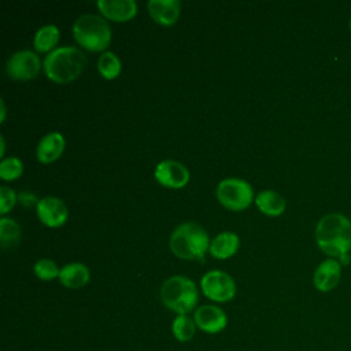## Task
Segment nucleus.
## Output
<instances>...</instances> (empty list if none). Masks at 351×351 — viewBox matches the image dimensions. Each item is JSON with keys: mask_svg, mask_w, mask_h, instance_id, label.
Segmentation results:
<instances>
[{"mask_svg": "<svg viewBox=\"0 0 351 351\" xmlns=\"http://www.w3.org/2000/svg\"><path fill=\"white\" fill-rule=\"evenodd\" d=\"M59 271H60V269H58L56 263L52 259L43 258L34 263V274L40 280L49 281L55 277H59Z\"/></svg>", "mask_w": 351, "mask_h": 351, "instance_id": "nucleus-24", "label": "nucleus"}, {"mask_svg": "<svg viewBox=\"0 0 351 351\" xmlns=\"http://www.w3.org/2000/svg\"><path fill=\"white\" fill-rule=\"evenodd\" d=\"M239 236L233 232H222L217 234L210 243V254L218 259H225L232 256L239 248Z\"/></svg>", "mask_w": 351, "mask_h": 351, "instance_id": "nucleus-17", "label": "nucleus"}, {"mask_svg": "<svg viewBox=\"0 0 351 351\" xmlns=\"http://www.w3.org/2000/svg\"><path fill=\"white\" fill-rule=\"evenodd\" d=\"M215 193L218 202L233 211L247 208L254 197L252 186L245 180L234 177L219 181Z\"/></svg>", "mask_w": 351, "mask_h": 351, "instance_id": "nucleus-6", "label": "nucleus"}, {"mask_svg": "<svg viewBox=\"0 0 351 351\" xmlns=\"http://www.w3.org/2000/svg\"><path fill=\"white\" fill-rule=\"evenodd\" d=\"M155 178L165 186L182 188L189 181V171L181 162L165 159L156 165Z\"/></svg>", "mask_w": 351, "mask_h": 351, "instance_id": "nucleus-9", "label": "nucleus"}, {"mask_svg": "<svg viewBox=\"0 0 351 351\" xmlns=\"http://www.w3.org/2000/svg\"><path fill=\"white\" fill-rule=\"evenodd\" d=\"M195 319L191 318L188 314L177 315L171 322V333L178 341H189L196 332Z\"/></svg>", "mask_w": 351, "mask_h": 351, "instance_id": "nucleus-20", "label": "nucleus"}, {"mask_svg": "<svg viewBox=\"0 0 351 351\" xmlns=\"http://www.w3.org/2000/svg\"><path fill=\"white\" fill-rule=\"evenodd\" d=\"M208 233L196 222H184L178 225L170 236V248L181 259H204L210 248Z\"/></svg>", "mask_w": 351, "mask_h": 351, "instance_id": "nucleus-3", "label": "nucleus"}, {"mask_svg": "<svg viewBox=\"0 0 351 351\" xmlns=\"http://www.w3.org/2000/svg\"><path fill=\"white\" fill-rule=\"evenodd\" d=\"M0 104H1V121H4V117H5V104H4V100H0Z\"/></svg>", "mask_w": 351, "mask_h": 351, "instance_id": "nucleus-27", "label": "nucleus"}, {"mask_svg": "<svg viewBox=\"0 0 351 351\" xmlns=\"http://www.w3.org/2000/svg\"><path fill=\"white\" fill-rule=\"evenodd\" d=\"M75 41L89 51H103L111 41L108 22L97 14H84L73 23Z\"/></svg>", "mask_w": 351, "mask_h": 351, "instance_id": "nucleus-5", "label": "nucleus"}, {"mask_svg": "<svg viewBox=\"0 0 351 351\" xmlns=\"http://www.w3.org/2000/svg\"><path fill=\"white\" fill-rule=\"evenodd\" d=\"M97 8L103 15L112 21H128L137 12V3L134 0H97Z\"/></svg>", "mask_w": 351, "mask_h": 351, "instance_id": "nucleus-13", "label": "nucleus"}, {"mask_svg": "<svg viewBox=\"0 0 351 351\" xmlns=\"http://www.w3.org/2000/svg\"><path fill=\"white\" fill-rule=\"evenodd\" d=\"M0 143H1V154L0 155L3 156L4 155V149H5V143H4V137L3 136L0 137Z\"/></svg>", "mask_w": 351, "mask_h": 351, "instance_id": "nucleus-28", "label": "nucleus"}, {"mask_svg": "<svg viewBox=\"0 0 351 351\" xmlns=\"http://www.w3.org/2000/svg\"><path fill=\"white\" fill-rule=\"evenodd\" d=\"M59 281L62 285L67 288H81L85 284H88L90 278V273L88 266H85L81 262H71L64 265L59 271Z\"/></svg>", "mask_w": 351, "mask_h": 351, "instance_id": "nucleus-16", "label": "nucleus"}, {"mask_svg": "<svg viewBox=\"0 0 351 351\" xmlns=\"http://www.w3.org/2000/svg\"><path fill=\"white\" fill-rule=\"evenodd\" d=\"M203 293L214 302H229L234 298L236 284L230 274L222 270H210L200 280Z\"/></svg>", "mask_w": 351, "mask_h": 351, "instance_id": "nucleus-7", "label": "nucleus"}, {"mask_svg": "<svg viewBox=\"0 0 351 351\" xmlns=\"http://www.w3.org/2000/svg\"><path fill=\"white\" fill-rule=\"evenodd\" d=\"M23 171V163L19 158L10 156L0 162V177L3 180L11 181L18 178Z\"/></svg>", "mask_w": 351, "mask_h": 351, "instance_id": "nucleus-23", "label": "nucleus"}, {"mask_svg": "<svg viewBox=\"0 0 351 351\" xmlns=\"http://www.w3.org/2000/svg\"><path fill=\"white\" fill-rule=\"evenodd\" d=\"M16 200H18V196L11 188L5 185L0 186V214L8 213L15 206Z\"/></svg>", "mask_w": 351, "mask_h": 351, "instance_id": "nucleus-25", "label": "nucleus"}, {"mask_svg": "<svg viewBox=\"0 0 351 351\" xmlns=\"http://www.w3.org/2000/svg\"><path fill=\"white\" fill-rule=\"evenodd\" d=\"M64 137L59 132L47 133L37 144L36 155L41 163H51L58 159L64 149Z\"/></svg>", "mask_w": 351, "mask_h": 351, "instance_id": "nucleus-15", "label": "nucleus"}, {"mask_svg": "<svg viewBox=\"0 0 351 351\" xmlns=\"http://www.w3.org/2000/svg\"><path fill=\"white\" fill-rule=\"evenodd\" d=\"M160 300L169 310L178 315L188 314L197 304V287L185 276H171L162 284Z\"/></svg>", "mask_w": 351, "mask_h": 351, "instance_id": "nucleus-4", "label": "nucleus"}, {"mask_svg": "<svg viewBox=\"0 0 351 351\" xmlns=\"http://www.w3.org/2000/svg\"><path fill=\"white\" fill-rule=\"evenodd\" d=\"M18 199H19V202H21L23 206H26V207L32 206L33 203H38V200L36 199V196H34L33 193H30V192H21V193L18 195Z\"/></svg>", "mask_w": 351, "mask_h": 351, "instance_id": "nucleus-26", "label": "nucleus"}, {"mask_svg": "<svg viewBox=\"0 0 351 351\" xmlns=\"http://www.w3.org/2000/svg\"><path fill=\"white\" fill-rule=\"evenodd\" d=\"M196 326L206 333H219L226 328L228 317L222 308L214 304H203L193 313Z\"/></svg>", "mask_w": 351, "mask_h": 351, "instance_id": "nucleus-10", "label": "nucleus"}, {"mask_svg": "<svg viewBox=\"0 0 351 351\" xmlns=\"http://www.w3.org/2000/svg\"><path fill=\"white\" fill-rule=\"evenodd\" d=\"M147 5L152 19L165 26L176 23L181 11L178 0H149Z\"/></svg>", "mask_w": 351, "mask_h": 351, "instance_id": "nucleus-14", "label": "nucleus"}, {"mask_svg": "<svg viewBox=\"0 0 351 351\" xmlns=\"http://www.w3.org/2000/svg\"><path fill=\"white\" fill-rule=\"evenodd\" d=\"M255 203L263 214L273 215V217L282 214L287 207L285 199L278 192L271 191V189L259 192L258 196L255 197Z\"/></svg>", "mask_w": 351, "mask_h": 351, "instance_id": "nucleus-18", "label": "nucleus"}, {"mask_svg": "<svg viewBox=\"0 0 351 351\" xmlns=\"http://www.w3.org/2000/svg\"><path fill=\"white\" fill-rule=\"evenodd\" d=\"M41 69L40 58L30 49H22L14 52L7 60V74L16 81H27L34 78Z\"/></svg>", "mask_w": 351, "mask_h": 351, "instance_id": "nucleus-8", "label": "nucleus"}, {"mask_svg": "<svg viewBox=\"0 0 351 351\" xmlns=\"http://www.w3.org/2000/svg\"><path fill=\"white\" fill-rule=\"evenodd\" d=\"M36 210L40 221L51 228L63 225L69 217V210L66 204L55 196H45L40 199Z\"/></svg>", "mask_w": 351, "mask_h": 351, "instance_id": "nucleus-11", "label": "nucleus"}, {"mask_svg": "<svg viewBox=\"0 0 351 351\" xmlns=\"http://www.w3.org/2000/svg\"><path fill=\"white\" fill-rule=\"evenodd\" d=\"M21 240V228L16 221L3 217L0 219V243L1 247H14Z\"/></svg>", "mask_w": 351, "mask_h": 351, "instance_id": "nucleus-22", "label": "nucleus"}, {"mask_svg": "<svg viewBox=\"0 0 351 351\" xmlns=\"http://www.w3.org/2000/svg\"><path fill=\"white\" fill-rule=\"evenodd\" d=\"M341 277V263L337 259L329 258L322 261L313 276L314 287L321 292H329L339 284Z\"/></svg>", "mask_w": 351, "mask_h": 351, "instance_id": "nucleus-12", "label": "nucleus"}, {"mask_svg": "<svg viewBox=\"0 0 351 351\" xmlns=\"http://www.w3.org/2000/svg\"><path fill=\"white\" fill-rule=\"evenodd\" d=\"M86 62L85 53L73 45L58 47L48 52L44 58V73L45 75L59 84H64L77 78Z\"/></svg>", "mask_w": 351, "mask_h": 351, "instance_id": "nucleus-2", "label": "nucleus"}, {"mask_svg": "<svg viewBox=\"0 0 351 351\" xmlns=\"http://www.w3.org/2000/svg\"><path fill=\"white\" fill-rule=\"evenodd\" d=\"M97 69H99V73L106 80H112L119 75V73L122 70V64H121L119 58L114 52L106 51L99 56Z\"/></svg>", "mask_w": 351, "mask_h": 351, "instance_id": "nucleus-21", "label": "nucleus"}, {"mask_svg": "<svg viewBox=\"0 0 351 351\" xmlns=\"http://www.w3.org/2000/svg\"><path fill=\"white\" fill-rule=\"evenodd\" d=\"M59 29L52 25H44L41 26L34 36V48L37 52H51V49L58 44L59 41ZM53 51V49H52Z\"/></svg>", "mask_w": 351, "mask_h": 351, "instance_id": "nucleus-19", "label": "nucleus"}, {"mask_svg": "<svg viewBox=\"0 0 351 351\" xmlns=\"http://www.w3.org/2000/svg\"><path fill=\"white\" fill-rule=\"evenodd\" d=\"M350 30H351V19H350Z\"/></svg>", "mask_w": 351, "mask_h": 351, "instance_id": "nucleus-29", "label": "nucleus"}, {"mask_svg": "<svg viewBox=\"0 0 351 351\" xmlns=\"http://www.w3.org/2000/svg\"><path fill=\"white\" fill-rule=\"evenodd\" d=\"M315 240L322 252L347 265L351 250V221L339 213L324 215L315 226Z\"/></svg>", "mask_w": 351, "mask_h": 351, "instance_id": "nucleus-1", "label": "nucleus"}]
</instances>
